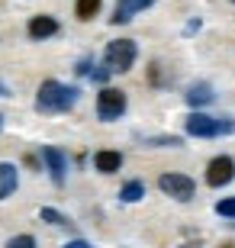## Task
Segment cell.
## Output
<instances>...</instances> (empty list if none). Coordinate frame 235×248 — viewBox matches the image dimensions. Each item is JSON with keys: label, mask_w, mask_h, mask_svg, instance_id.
Wrapping results in <instances>:
<instances>
[{"label": "cell", "mask_w": 235, "mask_h": 248, "mask_svg": "<svg viewBox=\"0 0 235 248\" xmlns=\"http://www.w3.org/2000/svg\"><path fill=\"white\" fill-rule=\"evenodd\" d=\"M78 87H68L62 81H42L36 93V110L39 113H64L78 103Z\"/></svg>", "instance_id": "obj_1"}, {"label": "cell", "mask_w": 235, "mask_h": 248, "mask_svg": "<svg viewBox=\"0 0 235 248\" xmlns=\"http://www.w3.org/2000/svg\"><path fill=\"white\" fill-rule=\"evenodd\" d=\"M184 126H187V136H197V139H216V136H232L235 132V120L206 116V113H190Z\"/></svg>", "instance_id": "obj_2"}, {"label": "cell", "mask_w": 235, "mask_h": 248, "mask_svg": "<svg viewBox=\"0 0 235 248\" xmlns=\"http://www.w3.org/2000/svg\"><path fill=\"white\" fill-rule=\"evenodd\" d=\"M136 55H139V48H136L132 39H113L107 46V52H103V64L113 74H126L136 64Z\"/></svg>", "instance_id": "obj_3"}, {"label": "cell", "mask_w": 235, "mask_h": 248, "mask_svg": "<svg viewBox=\"0 0 235 248\" xmlns=\"http://www.w3.org/2000/svg\"><path fill=\"white\" fill-rule=\"evenodd\" d=\"M126 113V93L116 91V87H103L97 93V116L103 123H113Z\"/></svg>", "instance_id": "obj_4"}, {"label": "cell", "mask_w": 235, "mask_h": 248, "mask_svg": "<svg viewBox=\"0 0 235 248\" xmlns=\"http://www.w3.org/2000/svg\"><path fill=\"white\" fill-rule=\"evenodd\" d=\"M158 187H161V193H168V197H174V200H193V193H197V184L190 181L187 174H161L158 177Z\"/></svg>", "instance_id": "obj_5"}, {"label": "cell", "mask_w": 235, "mask_h": 248, "mask_svg": "<svg viewBox=\"0 0 235 248\" xmlns=\"http://www.w3.org/2000/svg\"><path fill=\"white\" fill-rule=\"evenodd\" d=\"M235 177V161L229 155H219L206 165V184L209 187H226Z\"/></svg>", "instance_id": "obj_6"}, {"label": "cell", "mask_w": 235, "mask_h": 248, "mask_svg": "<svg viewBox=\"0 0 235 248\" xmlns=\"http://www.w3.org/2000/svg\"><path fill=\"white\" fill-rule=\"evenodd\" d=\"M42 161H46L48 174H52V184L55 187H64V181H68V158H64L58 148L46 145V148H42Z\"/></svg>", "instance_id": "obj_7"}, {"label": "cell", "mask_w": 235, "mask_h": 248, "mask_svg": "<svg viewBox=\"0 0 235 248\" xmlns=\"http://www.w3.org/2000/svg\"><path fill=\"white\" fill-rule=\"evenodd\" d=\"M152 3H155V0H116V10H113L110 23H113V26H123V23H129V19L136 16V13L148 10Z\"/></svg>", "instance_id": "obj_8"}, {"label": "cell", "mask_w": 235, "mask_h": 248, "mask_svg": "<svg viewBox=\"0 0 235 248\" xmlns=\"http://www.w3.org/2000/svg\"><path fill=\"white\" fill-rule=\"evenodd\" d=\"M94 168H97L100 174H116L119 168H123V155L113 152V148H103V152L94 155Z\"/></svg>", "instance_id": "obj_9"}, {"label": "cell", "mask_w": 235, "mask_h": 248, "mask_svg": "<svg viewBox=\"0 0 235 248\" xmlns=\"http://www.w3.org/2000/svg\"><path fill=\"white\" fill-rule=\"evenodd\" d=\"M16 187H19V171H16V165L0 161V200H7Z\"/></svg>", "instance_id": "obj_10"}, {"label": "cell", "mask_w": 235, "mask_h": 248, "mask_svg": "<svg viewBox=\"0 0 235 248\" xmlns=\"http://www.w3.org/2000/svg\"><path fill=\"white\" fill-rule=\"evenodd\" d=\"M58 32V19L55 16H32L29 19V39H48Z\"/></svg>", "instance_id": "obj_11"}, {"label": "cell", "mask_w": 235, "mask_h": 248, "mask_svg": "<svg viewBox=\"0 0 235 248\" xmlns=\"http://www.w3.org/2000/svg\"><path fill=\"white\" fill-rule=\"evenodd\" d=\"M184 97H187L190 107H206V103L216 100V93H213V87H209V84H190Z\"/></svg>", "instance_id": "obj_12"}, {"label": "cell", "mask_w": 235, "mask_h": 248, "mask_svg": "<svg viewBox=\"0 0 235 248\" xmlns=\"http://www.w3.org/2000/svg\"><path fill=\"white\" fill-rule=\"evenodd\" d=\"M145 197V184L142 181H129V184H123V190H119V200L123 203H139Z\"/></svg>", "instance_id": "obj_13"}, {"label": "cell", "mask_w": 235, "mask_h": 248, "mask_svg": "<svg viewBox=\"0 0 235 248\" xmlns=\"http://www.w3.org/2000/svg\"><path fill=\"white\" fill-rule=\"evenodd\" d=\"M39 219H42V222H52V226H58V229H71V219H68V216H62L58 210H52V206H42V210H39Z\"/></svg>", "instance_id": "obj_14"}, {"label": "cell", "mask_w": 235, "mask_h": 248, "mask_svg": "<svg viewBox=\"0 0 235 248\" xmlns=\"http://www.w3.org/2000/svg\"><path fill=\"white\" fill-rule=\"evenodd\" d=\"M100 3H103V0H78V3H74V13H78V19L87 23V19H94L100 13Z\"/></svg>", "instance_id": "obj_15"}, {"label": "cell", "mask_w": 235, "mask_h": 248, "mask_svg": "<svg viewBox=\"0 0 235 248\" xmlns=\"http://www.w3.org/2000/svg\"><path fill=\"white\" fill-rule=\"evenodd\" d=\"M216 213H219V216H226V219H235V197H229V200H219V203H216Z\"/></svg>", "instance_id": "obj_16"}, {"label": "cell", "mask_w": 235, "mask_h": 248, "mask_svg": "<svg viewBox=\"0 0 235 248\" xmlns=\"http://www.w3.org/2000/svg\"><path fill=\"white\" fill-rule=\"evenodd\" d=\"M148 145H184L177 136H152V139H145Z\"/></svg>", "instance_id": "obj_17"}, {"label": "cell", "mask_w": 235, "mask_h": 248, "mask_svg": "<svg viewBox=\"0 0 235 248\" xmlns=\"http://www.w3.org/2000/svg\"><path fill=\"white\" fill-rule=\"evenodd\" d=\"M32 245H36L32 235H13V239L7 242V248H32Z\"/></svg>", "instance_id": "obj_18"}, {"label": "cell", "mask_w": 235, "mask_h": 248, "mask_svg": "<svg viewBox=\"0 0 235 248\" xmlns=\"http://www.w3.org/2000/svg\"><path fill=\"white\" fill-rule=\"evenodd\" d=\"M110 74H113V71H110L107 64H103V68H94V71H91V81H97V84H107V81H110Z\"/></svg>", "instance_id": "obj_19"}, {"label": "cell", "mask_w": 235, "mask_h": 248, "mask_svg": "<svg viewBox=\"0 0 235 248\" xmlns=\"http://www.w3.org/2000/svg\"><path fill=\"white\" fill-rule=\"evenodd\" d=\"M0 93H3V84H0Z\"/></svg>", "instance_id": "obj_20"}, {"label": "cell", "mask_w": 235, "mask_h": 248, "mask_svg": "<svg viewBox=\"0 0 235 248\" xmlns=\"http://www.w3.org/2000/svg\"><path fill=\"white\" fill-rule=\"evenodd\" d=\"M0 126H3V116H0Z\"/></svg>", "instance_id": "obj_21"}, {"label": "cell", "mask_w": 235, "mask_h": 248, "mask_svg": "<svg viewBox=\"0 0 235 248\" xmlns=\"http://www.w3.org/2000/svg\"><path fill=\"white\" fill-rule=\"evenodd\" d=\"M232 3H235V0H232Z\"/></svg>", "instance_id": "obj_22"}]
</instances>
